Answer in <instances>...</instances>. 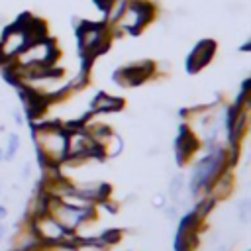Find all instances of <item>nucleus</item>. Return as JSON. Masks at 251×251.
<instances>
[{"mask_svg": "<svg viewBox=\"0 0 251 251\" xmlns=\"http://www.w3.org/2000/svg\"><path fill=\"white\" fill-rule=\"evenodd\" d=\"M206 153L192 165L188 175V194L190 198L198 200L206 194L208 186L226 171L231 169V157L226 147V143H212L204 147Z\"/></svg>", "mask_w": 251, "mask_h": 251, "instance_id": "nucleus-1", "label": "nucleus"}, {"mask_svg": "<svg viewBox=\"0 0 251 251\" xmlns=\"http://www.w3.org/2000/svg\"><path fill=\"white\" fill-rule=\"evenodd\" d=\"M31 139L41 169L61 167V163L67 159V127L61 122L33 124Z\"/></svg>", "mask_w": 251, "mask_h": 251, "instance_id": "nucleus-2", "label": "nucleus"}, {"mask_svg": "<svg viewBox=\"0 0 251 251\" xmlns=\"http://www.w3.org/2000/svg\"><path fill=\"white\" fill-rule=\"evenodd\" d=\"M112 41L110 27L94 22H80L76 27V45H78V55L82 59V65H90L94 57L102 55L108 51Z\"/></svg>", "mask_w": 251, "mask_h": 251, "instance_id": "nucleus-3", "label": "nucleus"}, {"mask_svg": "<svg viewBox=\"0 0 251 251\" xmlns=\"http://www.w3.org/2000/svg\"><path fill=\"white\" fill-rule=\"evenodd\" d=\"M45 212L71 235H75L82 224L96 220V208H76L49 194H45Z\"/></svg>", "mask_w": 251, "mask_h": 251, "instance_id": "nucleus-4", "label": "nucleus"}, {"mask_svg": "<svg viewBox=\"0 0 251 251\" xmlns=\"http://www.w3.org/2000/svg\"><path fill=\"white\" fill-rule=\"evenodd\" d=\"M155 14H157V8H155L153 2H149V0H129L122 18L118 20V24L110 27V33L137 35L141 29H145V25H149L153 22Z\"/></svg>", "mask_w": 251, "mask_h": 251, "instance_id": "nucleus-5", "label": "nucleus"}, {"mask_svg": "<svg viewBox=\"0 0 251 251\" xmlns=\"http://www.w3.org/2000/svg\"><path fill=\"white\" fill-rule=\"evenodd\" d=\"M61 57V51L51 37H43L37 41H31L12 63L16 69H31V67H55L57 59ZM6 65V63H4Z\"/></svg>", "mask_w": 251, "mask_h": 251, "instance_id": "nucleus-6", "label": "nucleus"}, {"mask_svg": "<svg viewBox=\"0 0 251 251\" xmlns=\"http://www.w3.org/2000/svg\"><path fill=\"white\" fill-rule=\"evenodd\" d=\"M25 224L41 245H55V243L75 241V235L65 231L47 212H39V214H33L29 218H25Z\"/></svg>", "mask_w": 251, "mask_h": 251, "instance_id": "nucleus-7", "label": "nucleus"}, {"mask_svg": "<svg viewBox=\"0 0 251 251\" xmlns=\"http://www.w3.org/2000/svg\"><path fill=\"white\" fill-rule=\"evenodd\" d=\"M31 43L29 35H27V29L22 22V18L14 24H10L2 35H0V55H2V61L4 63H12L27 45Z\"/></svg>", "mask_w": 251, "mask_h": 251, "instance_id": "nucleus-8", "label": "nucleus"}, {"mask_svg": "<svg viewBox=\"0 0 251 251\" xmlns=\"http://www.w3.org/2000/svg\"><path fill=\"white\" fill-rule=\"evenodd\" d=\"M202 226H204V222L198 220L192 214V210L186 212L178 220V226H176V231H175V239H173V251H196Z\"/></svg>", "mask_w": 251, "mask_h": 251, "instance_id": "nucleus-9", "label": "nucleus"}, {"mask_svg": "<svg viewBox=\"0 0 251 251\" xmlns=\"http://www.w3.org/2000/svg\"><path fill=\"white\" fill-rule=\"evenodd\" d=\"M155 71H157V67L153 61H135V63L116 69L112 75V80L118 86L131 88V86H137V84H143L145 80H149L155 75Z\"/></svg>", "mask_w": 251, "mask_h": 251, "instance_id": "nucleus-10", "label": "nucleus"}, {"mask_svg": "<svg viewBox=\"0 0 251 251\" xmlns=\"http://www.w3.org/2000/svg\"><path fill=\"white\" fill-rule=\"evenodd\" d=\"M200 147H202V145H200L198 137L188 129L186 124H182L180 129H178V135H176V139H175V145H173L176 165H178V167L188 165Z\"/></svg>", "mask_w": 251, "mask_h": 251, "instance_id": "nucleus-11", "label": "nucleus"}, {"mask_svg": "<svg viewBox=\"0 0 251 251\" xmlns=\"http://www.w3.org/2000/svg\"><path fill=\"white\" fill-rule=\"evenodd\" d=\"M214 53H216V41H212V39L198 41L186 57V73L188 75L200 73L206 65H210V61L214 59Z\"/></svg>", "mask_w": 251, "mask_h": 251, "instance_id": "nucleus-12", "label": "nucleus"}, {"mask_svg": "<svg viewBox=\"0 0 251 251\" xmlns=\"http://www.w3.org/2000/svg\"><path fill=\"white\" fill-rule=\"evenodd\" d=\"M233 188H235V176H233V171L231 169H226L206 190L204 196L212 198L216 204L222 202V200H227L231 194H233Z\"/></svg>", "mask_w": 251, "mask_h": 251, "instance_id": "nucleus-13", "label": "nucleus"}, {"mask_svg": "<svg viewBox=\"0 0 251 251\" xmlns=\"http://www.w3.org/2000/svg\"><path fill=\"white\" fill-rule=\"evenodd\" d=\"M124 100L120 96H110L106 92H98L90 100V114H116L124 108Z\"/></svg>", "mask_w": 251, "mask_h": 251, "instance_id": "nucleus-14", "label": "nucleus"}, {"mask_svg": "<svg viewBox=\"0 0 251 251\" xmlns=\"http://www.w3.org/2000/svg\"><path fill=\"white\" fill-rule=\"evenodd\" d=\"M184 188H186V178H184V175H180V173L175 175V176L169 180V190H167L169 200H173V204H178V200H180Z\"/></svg>", "mask_w": 251, "mask_h": 251, "instance_id": "nucleus-15", "label": "nucleus"}, {"mask_svg": "<svg viewBox=\"0 0 251 251\" xmlns=\"http://www.w3.org/2000/svg\"><path fill=\"white\" fill-rule=\"evenodd\" d=\"M20 135L18 133H10L8 135V143H6V149H4V161H12L16 157V153L20 151Z\"/></svg>", "mask_w": 251, "mask_h": 251, "instance_id": "nucleus-16", "label": "nucleus"}, {"mask_svg": "<svg viewBox=\"0 0 251 251\" xmlns=\"http://www.w3.org/2000/svg\"><path fill=\"white\" fill-rule=\"evenodd\" d=\"M235 210H237V218L241 224H249L251 220V200L249 198H241L237 204H235Z\"/></svg>", "mask_w": 251, "mask_h": 251, "instance_id": "nucleus-17", "label": "nucleus"}, {"mask_svg": "<svg viewBox=\"0 0 251 251\" xmlns=\"http://www.w3.org/2000/svg\"><path fill=\"white\" fill-rule=\"evenodd\" d=\"M35 251H80L75 241H65V243H55V245H39Z\"/></svg>", "mask_w": 251, "mask_h": 251, "instance_id": "nucleus-18", "label": "nucleus"}, {"mask_svg": "<svg viewBox=\"0 0 251 251\" xmlns=\"http://www.w3.org/2000/svg\"><path fill=\"white\" fill-rule=\"evenodd\" d=\"M165 216L169 220H178V206L173 204V206H165Z\"/></svg>", "mask_w": 251, "mask_h": 251, "instance_id": "nucleus-19", "label": "nucleus"}, {"mask_svg": "<svg viewBox=\"0 0 251 251\" xmlns=\"http://www.w3.org/2000/svg\"><path fill=\"white\" fill-rule=\"evenodd\" d=\"M153 206L165 208V206H167V196H165V194H157V196L153 198Z\"/></svg>", "mask_w": 251, "mask_h": 251, "instance_id": "nucleus-20", "label": "nucleus"}, {"mask_svg": "<svg viewBox=\"0 0 251 251\" xmlns=\"http://www.w3.org/2000/svg\"><path fill=\"white\" fill-rule=\"evenodd\" d=\"M12 120H14L18 126H24V116H22V112H20L18 108L12 110Z\"/></svg>", "mask_w": 251, "mask_h": 251, "instance_id": "nucleus-21", "label": "nucleus"}, {"mask_svg": "<svg viewBox=\"0 0 251 251\" xmlns=\"http://www.w3.org/2000/svg\"><path fill=\"white\" fill-rule=\"evenodd\" d=\"M22 176H24L25 180H27V178L31 176V163H29V161H27V163L24 165V171H22Z\"/></svg>", "mask_w": 251, "mask_h": 251, "instance_id": "nucleus-22", "label": "nucleus"}, {"mask_svg": "<svg viewBox=\"0 0 251 251\" xmlns=\"http://www.w3.org/2000/svg\"><path fill=\"white\" fill-rule=\"evenodd\" d=\"M214 251H231V245L229 243H218Z\"/></svg>", "mask_w": 251, "mask_h": 251, "instance_id": "nucleus-23", "label": "nucleus"}, {"mask_svg": "<svg viewBox=\"0 0 251 251\" xmlns=\"http://www.w3.org/2000/svg\"><path fill=\"white\" fill-rule=\"evenodd\" d=\"M94 2L98 4V8H100V10H106V8H108V4H110L112 0H94Z\"/></svg>", "mask_w": 251, "mask_h": 251, "instance_id": "nucleus-24", "label": "nucleus"}, {"mask_svg": "<svg viewBox=\"0 0 251 251\" xmlns=\"http://www.w3.org/2000/svg\"><path fill=\"white\" fill-rule=\"evenodd\" d=\"M6 216H8V208H6L4 204H0V222L6 220Z\"/></svg>", "mask_w": 251, "mask_h": 251, "instance_id": "nucleus-25", "label": "nucleus"}, {"mask_svg": "<svg viewBox=\"0 0 251 251\" xmlns=\"http://www.w3.org/2000/svg\"><path fill=\"white\" fill-rule=\"evenodd\" d=\"M6 229H8V227H6L4 224H0V243H2V241H4V237H6Z\"/></svg>", "mask_w": 251, "mask_h": 251, "instance_id": "nucleus-26", "label": "nucleus"}, {"mask_svg": "<svg viewBox=\"0 0 251 251\" xmlns=\"http://www.w3.org/2000/svg\"><path fill=\"white\" fill-rule=\"evenodd\" d=\"M4 163V149H0V165Z\"/></svg>", "mask_w": 251, "mask_h": 251, "instance_id": "nucleus-27", "label": "nucleus"}, {"mask_svg": "<svg viewBox=\"0 0 251 251\" xmlns=\"http://www.w3.org/2000/svg\"><path fill=\"white\" fill-rule=\"evenodd\" d=\"M2 65H4V61H2V55H0V67H2Z\"/></svg>", "mask_w": 251, "mask_h": 251, "instance_id": "nucleus-28", "label": "nucleus"}, {"mask_svg": "<svg viewBox=\"0 0 251 251\" xmlns=\"http://www.w3.org/2000/svg\"><path fill=\"white\" fill-rule=\"evenodd\" d=\"M0 131H4V126H0Z\"/></svg>", "mask_w": 251, "mask_h": 251, "instance_id": "nucleus-29", "label": "nucleus"}, {"mask_svg": "<svg viewBox=\"0 0 251 251\" xmlns=\"http://www.w3.org/2000/svg\"><path fill=\"white\" fill-rule=\"evenodd\" d=\"M0 194H2V186H0Z\"/></svg>", "mask_w": 251, "mask_h": 251, "instance_id": "nucleus-30", "label": "nucleus"}]
</instances>
